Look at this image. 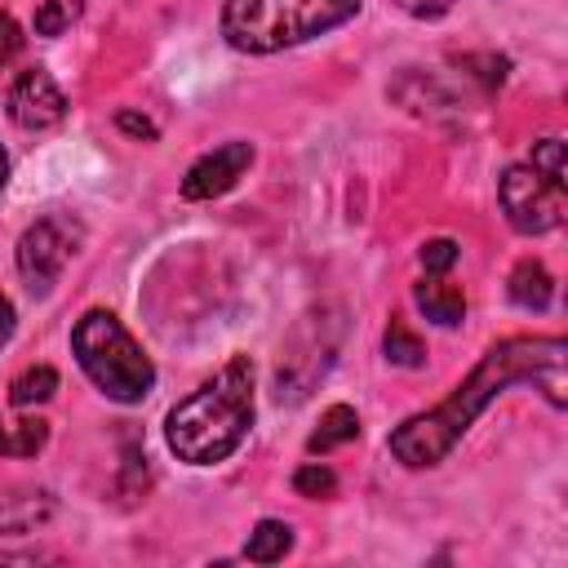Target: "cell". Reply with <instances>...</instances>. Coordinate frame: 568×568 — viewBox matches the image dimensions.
Segmentation results:
<instances>
[{
	"mask_svg": "<svg viewBox=\"0 0 568 568\" xmlns=\"http://www.w3.org/2000/svg\"><path fill=\"white\" fill-rule=\"evenodd\" d=\"M568 342L564 337H506L497 346H488L479 355V364L470 368L466 382L453 386L448 399H439L426 413H413L408 422H399L386 439L390 457L404 462L408 470H426L439 466L462 435L470 430V422L510 386H537L555 408L568 404Z\"/></svg>",
	"mask_w": 568,
	"mask_h": 568,
	"instance_id": "obj_1",
	"label": "cell"
},
{
	"mask_svg": "<svg viewBox=\"0 0 568 568\" xmlns=\"http://www.w3.org/2000/svg\"><path fill=\"white\" fill-rule=\"evenodd\" d=\"M253 426V364L248 355H235L213 382L191 390L182 404L164 417L169 448L191 466L226 462Z\"/></svg>",
	"mask_w": 568,
	"mask_h": 568,
	"instance_id": "obj_2",
	"label": "cell"
},
{
	"mask_svg": "<svg viewBox=\"0 0 568 568\" xmlns=\"http://www.w3.org/2000/svg\"><path fill=\"white\" fill-rule=\"evenodd\" d=\"M359 4L364 0H226L222 36L240 53H280L351 22Z\"/></svg>",
	"mask_w": 568,
	"mask_h": 568,
	"instance_id": "obj_3",
	"label": "cell"
},
{
	"mask_svg": "<svg viewBox=\"0 0 568 568\" xmlns=\"http://www.w3.org/2000/svg\"><path fill=\"white\" fill-rule=\"evenodd\" d=\"M71 351L84 377L115 404H142L155 386L151 355L129 337V328L111 311H84L71 328Z\"/></svg>",
	"mask_w": 568,
	"mask_h": 568,
	"instance_id": "obj_4",
	"label": "cell"
},
{
	"mask_svg": "<svg viewBox=\"0 0 568 568\" xmlns=\"http://www.w3.org/2000/svg\"><path fill=\"white\" fill-rule=\"evenodd\" d=\"M501 209H506V217L519 235H546L564 222L568 195H564V182L546 178L541 169L510 164L501 173Z\"/></svg>",
	"mask_w": 568,
	"mask_h": 568,
	"instance_id": "obj_5",
	"label": "cell"
},
{
	"mask_svg": "<svg viewBox=\"0 0 568 568\" xmlns=\"http://www.w3.org/2000/svg\"><path fill=\"white\" fill-rule=\"evenodd\" d=\"M84 231L80 222H71L67 213H49L40 222H31L18 240V271L27 280L31 293H49L62 275V266L71 262V253L80 248Z\"/></svg>",
	"mask_w": 568,
	"mask_h": 568,
	"instance_id": "obj_6",
	"label": "cell"
},
{
	"mask_svg": "<svg viewBox=\"0 0 568 568\" xmlns=\"http://www.w3.org/2000/svg\"><path fill=\"white\" fill-rule=\"evenodd\" d=\"M62 115H67V98H62V89L53 84V75L44 67H31V71H22L13 80V89H9V120L18 129H27V133L53 129Z\"/></svg>",
	"mask_w": 568,
	"mask_h": 568,
	"instance_id": "obj_7",
	"label": "cell"
},
{
	"mask_svg": "<svg viewBox=\"0 0 568 568\" xmlns=\"http://www.w3.org/2000/svg\"><path fill=\"white\" fill-rule=\"evenodd\" d=\"M248 164H253V146L248 142H222V146H213L209 155H200L186 169L182 195L186 200H217V195H226L244 178Z\"/></svg>",
	"mask_w": 568,
	"mask_h": 568,
	"instance_id": "obj_8",
	"label": "cell"
},
{
	"mask_svg": "<svg viewBox=\"0 0 568 568\" xmlns=\"http://www.w3.org/2000/svg\"><path fill=\"white\" fill-rule=\"evenodd\" d=\"M53 515V501L44 488H0V537L9 532H36Z\"/></svg>",
	"mask_w": 568,
	"mask_h": 568,
	"instance_id": "obj_9",
	"label": "cell"
},
{
	"mask_svg": "<svg viewBox=\"0 0 568 568\" xmlns=\"http://www.w3.org/2000/svg\"><path fill=\"white\" fill-rule=\"evenodd\" d=\"M413 302H417V306H422V315H426L430 324H439V328H457V324H462V315H466V297H462V288L444 284L439 275L422 280V284L413 288Z\"/></svg>",
	"mask_w": 568,
	"mask_h": 568,
	"instance_id": "obj_10",
	"label": "cell"
},
{
	"mask_svg": "<svg viewBox=\"0 0 568 568\" xmlns=\"http://www.w3.org/2000/svg\"><path fill=\"white\" fill-rule=\"evenodd\" d=\"M510 302L515 306H524V311H546L550 306V297H555V280H550V271L537 262V257H524L515 271H510Z\"/></svg>",
	"mask_w": 568,
	"mask_h": 568,
	"instance_id": "obj_11",
	"label": "cell"
},
{
	"mask_svg": "<svg viewBox=\"0 0 568 568\" xmlns=\"http://www.w3.org/2000/svg\"><path fill=\"white\" fill-rule=\"evenodd\" d=\"M355 435H359V417H355V408H346V404H333V408L320 417V426L311 430L306 448H311V453H333V448L351 444Z\"/></svg>",
	"mask_w": 568,
	"mask_h": 568,
	"instance_id": "obj_12",
	"label": "cell"
},
{
	"mask_svg": "<svg viewBox=\"0 0 568 568\" xmlns=\"http://www.w3.org/2000/svg\"><path fill=\"white\" fill-rule=\"evenodd\" d=\"M293 550V528L284 524V519H262L253 532H248V541H244V559L248 564H275V559H284Z\"/></svg>",
	"mask_w": 568,
	"mask_h": 568,
	"instance_id": "obj_13",
	"label": "cell"
},
{
	"mask_svg": "<svg viewBox=\"0 0 568 568\" xmlns=\"http://www.w3.org/2000/svg\"><path fill=\"white\" fill-rule=\"evenodd\" d=\"M382 351H386V359L399 364V368H417V364L426 359L422 337H417L404 320H395V315H390V324H386V333H382Z\"/></svg>",
	"mask_w": 568,
	"mask_h": 568,
	"instance_id": "obj_14",
	"label": "cell"
},
{
	"mask_svg": "<svg viewBox=\"0 0 568 568\" xmlns=\"http://www.w3.org/2000/svg\"><path fill=\"white\" fill-rule=\"evenodd\" d=\"M53 390H58V373H53L49 364H36V368H27V373L13 377L9 404H13V408H31V404H44Z\"/></svg>",
	"mask_w": 568,
	"mask_h": 568,
	"instance_id": "obj_15",
	"label": "cell"
},
{
	"mask_svg": "<svg viewBox=\"0 0 568 568\" xmlns=\"http://www.w3.org/2000/svg\"><path fill=\"white\" fill-rule=\"evenodd\" d=\"M293 488H297L302 497H333V493H337V475H333L324 462H306V466L293 470Z\"/></svg>",
	"mask_w": 568,
	"mask_h": 568,
	"instance_id": "obj_16",
	"label": "cell"
},
{
	"mask_svg": "<svg viewBox=\"0 0 568 568\" xmlns=\"http://www.w3.org/2000/svg\"><path fill=\"white\" fill-rule=\"evenodd\" d=\"M528 164H532V169H541L546 178L564 182V142H559V138H541V142H532Z\"/></svg>",
	"mask_w": 568,
	"mask_h": 568,
	"instance_id": "obj_17",
	"label": "cell"
},
{
	"mask_svg": "<svg viewBox=\"0 0 568 568\" xmlns=\"http://www.w3.org/2000/svg\"><path fill=\"white\" fill-rule=\"evenodd\" d=\"M44 439H49V422H40V417L18 422L13 426V457H36L44 448Z\"/></svg>",
	"mask_w": 568,
	"mask_h": 568,
	"instance_id": "obj_18",
	"label": "cell"
},
{
	"mask_svg": "<svg viewBox=\"0 0 568 568\" xmlns=\"http://www.w3.org/2000/svg\"><path fill=\"white\" fill-rule=\"evenodd\" d=\"M71 22V4L67 0H40L36 4V36H62Z\"/></svg>",
	"mask_w": 568,
	"mask_h": 568,
	"instance_id": "obj_19",
	"label": "cell"
},
{
	"mask_svg": "<svg viewBox=\"0 0 568 568\" xmlns=\"http://www.w3.org/2000/svg\"><path fill=\"white\" fill-rule=\"evenodd\" d=\"M453 262H457V244H453V240L439 235V240H426V244H422V266H426V275H444Z\"/></svg>",
	"mask_w": 568,
	"mask_h": 568,
	"instance_id": "obj_20",
	"label": "cell"
},
{
	"mask_svg": "<svg viewBox=\"0 0 568 568\" xmlns=\"http://www.w3.org/2000/svg\"><path fill=\"white\" fill-rule=\"evenodd\" d=\"M18 49H22V31H18V22H13L9 13H0V67H9V62L18 58Z\"/></svg>",
	"mask_w": 568,
	"mask_h": 568,
	"instance_id": "obj_21",
	"label": "cell"
},
{
	"mask_svg": "<svg viewBox=\"0 0 568 568\" xmlns=\"http://www.w3.org/2000/svg\"><path fill=\"white\" fill-rule=\"evenodd\" d=\"M115 129L129 133V138H138V142H151V138H155V124H151L146 115H138V111H120V115H115Z\"/></svg>",
	"mask_w": 568,
	"mask_h": 568,
	"instance_id": "obj_22",
	"label": "cell"
},
{
	"mask_svg": "<svg viewBox=\"0 0 568 568\" xmlns=\"http://www.w3.org/2000/svg\"><path fill=\"white\" fill-rule=\"evenodd\" d=\"M404 13H413V18H444L457 0H395Z\"/></svg>",
	"mask_w": 568,
	"mask_h": 568,
	"instance_id": "obj_23",
	"label": "cell"
},
{
	"mask_svg": "<svg viewBox=\"0 0 568 568\" xmlns=\"http://www.w3.org/2000/svg\"><path fill=\"white\" fill-rule=\"evenodd\" d=\"M9 337H13V302L0 293V351H4Z\"/></svg>",
	"mask_w": 568,
	"mask_h": 568,
	"instance_id": "obj_24",
	"label": "cell"
},
{
	"mask_svg": "<svg viewBox=\"0 0 568 568\" xmlns=\"http://www.w3.org/2000/svg\"><path fill=\"white\" fill-rule=\"evenodd\" d=\"M0 457H13V430L0 426Z\"/></svg>",
	"mask_w": 568,
	"mask_h": 568,
	"instance_id": "obj_25",
	"label": "cell"
},
{
	"mask_svg": "<svg viewBox=\"0 0 568 568\" xmlns=\"http://www.w3.org/2000/svg\"><path fill=\"white\" fill-rule=\"evenodd\" d=\"M4 178H9V155H4V146H0V191H4Z\"/></svg>",
	"mask_w": 568,
	"mask_h": 568,
	"instance_id": "obj_26",
	"label": "cell"
},
{
	"mask_svg": "<svg viewBox=\"0 0 568 568\" xmlns=\"http://www.w3.org/2000/svg\"><path fill=\"white\" fill-rule=\"evenodd\" d=\"M67 4H71V13H75V9H80V0H67Z\"/></svg>",
	"mask_w": 568,
	"mask_h": 568,
	"instance_id": "obj_27",
	"label": "cell"
}]
</instances>
